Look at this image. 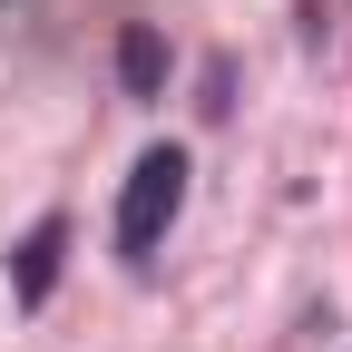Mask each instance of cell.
<instances>
[{
    "label": "cell",
    "mask_w": 352,
    "mask_h": 352,
    "mask_svg": "<svg viewBox=\"0 0 352 352\" xmlns=\"http://www.w3.org/2000/svg\"><path fill=\"white\" fill-rule=\"evenodd\" d=\"M186 186H196L186 147H147L138 166H127V186H118V254H127V264H157L166 226L186 215Z\"/></svg>",
    "instance_id": "1"
},
{
    "label": "cell",
    "mask_w": 352,
    "mask_h": 352,
    "mask_svg": "<svg viewBox=\"0 0 352 352\" xmlns=\"http://www.w3.org/2000/svg\"><path fill=\"white\" fill-rule=\"evenodd\" d=\"M59 264H69V215H39V226L10 245V303L39 314V303L59 294Z\"/></svg>",
    "instance_id": "2"
},
{
    "label": "cell",
    "mask_w": 352,
    "mask_h": 352,
    "mask_svg": "<svg viewBox=\"0 0 352 352\" xmlns=\"http://www.w3.org/2000/svg\"><path fill=\"white\" fill-rule=\"evenodd\" d=\"M118 88H127L138 108L166 98V30H157V20H127V30H118Z\"/></svg>",
    "instance_id": "3"
},
{
    "label": "cell",
    "mask_w": 352,
    "mask_h": 352,
    "mask_svg": "<svg viewBox=\"0 0 352 352\" xmlns=\"http://www.w3.org/2000/svg\"><path fill=\"white\" fill-rule=\"evenodd\" d=\"M10 10H20V0H0V20H10Z\"/></svg>",
    "instance_id": "4"
}]
</instances>
